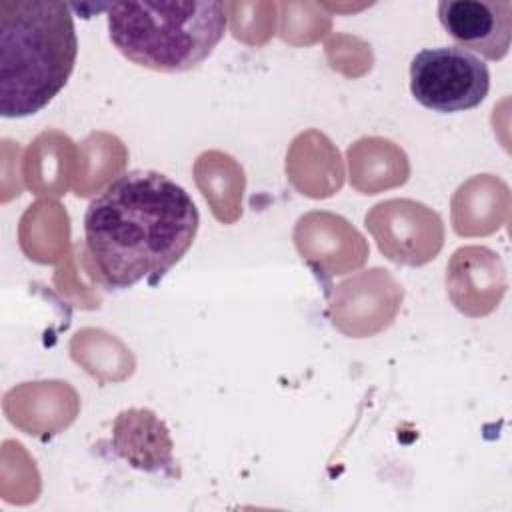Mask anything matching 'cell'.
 Returning a JSON list of instances; mask_svg holds the SVG:
<instances>
[{
  "label": "cell",
  "instance_id": "1",
  "mask_svg": "<svg viewBox=\"0 0 512 512\" xmlns=\"http://www.w3.org/2000/svg\"><path fill=\"white\" fill-rule=\"evenodd\" d=\"M198 226L192 196L156 170L120 174L84 212L88 254L114 290L156 286L190 250Z\"/></svg>",
  "mask_w": 512,
  "mask_h": 512
},
{
  "label": "cell",
  "instance_id": "2",
  "mask_svg": "<svg viewBox=\"0 0 512 512\" xmlns=\"http://www.w3.org/2000/svg\"><path fill=\"white\" fill-rule=\"evenodd\" d=\"M78 56L70 6L58 0H0V114L26 118L66 86Z\"/></svg>",
  "mask_w": 512,
  "mask_h": 512
},
{
  "label": "cell",
  "instance_id": "3",
  "mask_svg": "<svg viewBox=\"0 0 512 512\" xmlns=\"http://www.w3.org/2000/svg\"><path fill=\"white\" fill-rule=\"evenodd\" d=\"M108 36L130 62L154 72L202 64L226 34L228 14L214 0H140L106 4Z\"/></svg>",
  "mask_w": 512,
  "mask_h": 512
},
{
  "label": "cell",
  "instance_id": "4",
  "mask_svg": "<svg viewBox=\"0 0 512 512\" xmlns=\"http://www.w3.org/2000/svg\"><path fill=\"white\" fill-rule=\"evenodd\" d=\"M488 90V64L460 46L424 48L410 62V92L428 110L464 112L482 104Z\"/></svg>",
  "mask_w": 512,
  "mask_h": 512
},
{
  "label": "cell",
  "instance_id": "5",
  "mask_svg": "<svg viewBox=\"0 0 512 512\" xmlns=\"http://www.w3.org/2000/svg\"><path fill=\"white\" fill-rule=\"evenodd\" d=\"M438 20L460 48L478 58L502 60L510 50V0H442Z\"/></svg>",
  "mask_w": 512,
  "mask_h": 512
}]
</instances>
